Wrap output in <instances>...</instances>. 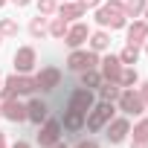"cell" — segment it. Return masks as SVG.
I'll return each mask as SVG.
<instances>
[{
    "label": "cell",
    "mask_w": 148,
    "mask_h": 148,
    "mask_svg": "<svg viewBox=\"0 0 148 148\" xmlns=\"http://www.w3.org/2000/svg\"><path fill=\"white\" fill-rule=\"evenodd\" d=\"M96 21L102 23V26H110V29H122L125 26V9H122V3H108V6H102L99 9V15H96Z\"/></svg>",
    "instance_id": "1"
},
{
    "label": "cell",
    "mask_w": 148,
    "mask_h": 148,
    "mask_svg": "<svg viewBox=\"0 0 148 148\" xmlns=\"http://www.w3.org/2000/svg\"><path fill=\"white\" fill-rule=\"evenodd\" d=\"M32 90H35V79L9 76V79H6V93H3V99H12L15 93H32Z\"/></svg>",
    "instance_id": "2"
},
{
    "label": "cell",
    "mask_w": 148,
    "mask_h": 148,
    "mask_svg": "<svg viewBox=\"0 0 148 148\" xmlns=\"http://www.w3.org/2000/svg\"><path fill=\"white\" fill-rule=\"evenodd\" d=\"M110 116H113V105H110V102H102L96 110H90V116H87V128H90V131H99L105 122H110Z\"/></svg>",
    "instance_id": "3"
},
{
    "label": "cell",
    "mask_w": 148,
    "mask_h": 148,
    "mask_svg": "<svg viewBox=\"0 0 148 148\" xmlns=\"http://www.w3.org/2000/svg\"><path fill=\"white\" fill-rule=\"evenodd\" d=\"M67 108H73V110H79V113H90V108H93V93L90 90H84V87H79V90H73V96H70V105Z\"/></svg>",
    "instance_id": "4"
},
{
    "label": "cell",
    "mask_w": 148,
    "mask_h": 148,
    "mask_svg": "<svg viewBox=\"0 0 148 148\" xmlns=\"http://www.w3.org/2000/svg\"><path fill=\"white\" fill-rule=\"evenodd\" d=\"M119 105H122V110H125V113H131V116L142 113V108H145L142 96H139V93H134V90H125V93L119 96Z\"/></svg>",
    "instance_id": "5"
},
{
    "label": "cell",
    "mask_w": 148,
    "mask_h": 148,
    "mask_svg": "<svg viewBox=\"0 0 148 148\" xmlns=\"http://www.w3.org/2000/svg\"><path fill=\"white\" fill-rule=\"evenodd\" d=\"M67 67L76 70V73H82V70H93V67H96V55H93V52H73V55L67 58Z\"/></svg>",
    "instance_id": "6"
},
{
    "label": "cell",
    "mask_w": 148,
    "mask_h": 148,
    "mask_svg": "<svg viewBox=\"0 0 148 148\" xmlns=\"http://www.w3.org/2000/svg\"><path fill=\"white\" fill-rule=\"evenodd\" d=\"M58 136H61V122H58V119H49V122L41 128V134H38V142L49 148V145H55V142H58Z\"/></svg>",
    "instance_id": "7"
},
{
    "label": "cell",
    "mask_w": 148,
    "mask_h": 148,
    "mask_svg": "<svg viewBox=\"0 0 148 148\" xmlns=\"http://www.w3.org/2000/svg\"><path fill=\"white\" fill-rule=\"evenodd\" d=\"M32 64H35V49H32V47H21V49L15 52V70L23 76V73L32 70Z\"/></svg>",
    "instance_id": "8"
},
{
    "label": "cell",
    "mask_w": 148,
    "mask_h": 148,
    "mask_svg": "<svg viewBox=\"0 0 148 148\" xmlns=\"http://www.w3.org/2000/svg\"><path fill=\"white\" fill-rule=\"evenodd\" d=\"M58 82H61V73H58L55 67H47V70H41V76L35 79V87H41V90H55Z\"/></svg>",
    "instance_id": "9"
},
{
    "label": "cell",
    "mask_w": 148,
    "mask_h": 148,
    "mask_svg": "<svg viewBox=\"0 0 148 148\" xmlns=\"http://www.w3.org/2000/svg\"><path fill=\"white\" fill-rule=\"evenodd\" d=\"M0 113H3L6 119H12V122H23V119H26V108H23V105H18L15 99H6V102H3V108H0Z\"/></svg>",
    "instance_id": "10"
},
{
    "label": "cell",
    "mask_w": 148,
    "mask_h": 148,
    "mask_svg": "<svg viewBox=\"0 0 148 148\" xmlns=\"http://www.w3.org/2000/svg\"><path fill=\"white\" fill-rule=\"evenodd\" d=\"M87 35H90V29H87V23H76L73 29H67V47H79V44H84L87 41Z\"/></svg>",
    "instance_id": "11"
},
{
    "label": "cell",
    "mask_w": 148,
    "mask_h": 148,
    "mask_svg": "<svg viewBox=\"0 0 148 148\" xmlns=\"http://www.w3.org/2000/svg\"><path fill=\"white\" fill-rule=\"evenodd\" d=\"M61 125H64L67 131H82V125H84V113L67 108V110H64V116H61Z\"/></svg>",
    "instance_id": "12"
},
{
    "label": "cell",
    "mask_w": 148,
    "mask_h": 148,
    "mask_svg": "<svg viewBox=\"0 0 148 148\" xmlns=\"http://www.w3.org/2000/svg\"><path fill=\"white\" fill-rule=\"evenodd\" d=\"M102 70H105V79L108 82H119V73H122V61L116 55H108L102 61Z\"/></svg>",
    "instance_id": "13"
},
{
    "label": "cell",
    "mask_w": 148,
    "mask_h": 148,
    "mask_svg": "<svg viewBox=\"0 0 148 148\" xmlns=\"http://www.w3.org/2000/svg\"><path fill=\"white\" fill-rule=\"evenodd\" d=\"M47 113H49V108H47V102H41V99L29 102V108H26V119H32V122H38V125L47 119Z\"/></svg>",
    "instance_id": "14"
},
{
    "label": "cell",
    "mask_w": 148,
    "mask_h": 148,
    "mask_svg": "<svg viewBox=\"0 0 148 148\" xmlns=\"http://www.w3.org/2000/svg\"><path fill=\"white\" fill-rule=\"evenodd\" d=\"M148 38V23L145 21H136L131 29H128V44H139V41H145Z\"/></svg>",
    "instance_id": "15"
},
{
    "label": "cell",
    "mask_w": 148,
    "mask_h": 148,
    "mask_svg": "<svg viewBox=\"0 0 148 148\" xmlns=\"http://www.w3.org/2000/svg\"><path fill=\"white\" fill-rule=\"evenodd\" d=\"M125 134H128V122H125V119L110 122V128H108V139H110V142H122Z\"/></svg>",
    "instance_id": "16"
},
{
    "label": "cell",
    "mask_w": 148,
    "mask_h": 148,
    "mask_svg": "<svg viewBox=\"0 0 148 148\" xmlns=\"http://www.w3.org/2000/svg\"><path fill=\"white\" fill-rule=\"evenodd\" d=\"M82 15H84V6H82V3H79V6H73V3H64V6H61V18H64V21L82 18Z\"/></svg>",
    "instance_id": "17"
},
{
    "label": "cell",
    "mask_w": 148,
    "mask_h": 148,
    "mask_svg": "<svg viewBox=\"0 0 148 148\" xmlns=\"http://www.w3.org/2000/svg\"><path fill=\"white\" fill-rule=\"evenodd\" d=\"M136 58H139L136 44H128V47L122 49V55H119V61H122V64H136Z\"/></svg>",
    "instance_id": "18"
},
{
    "label": "cell",
    "mask_w": 148,
    "mask_h": 148,
    "mask_svg": "<svg viewBox=\"0 0 148 148\" xmlns=\"http://www.w3.org/2000/svg\"><path fill=\"white\" fill-rule=\"evenodd\" d=\"M90 44H93V49H108V47H110V38H108L105 32H96V35L90 38Z\"/></svg>",
    "instance_id": "19"
},
{
    "label": "cell",
    "mask_w": 148,
    "mask_h": 148,
    "mask_svg": "<svg viewBox=\"0 0 148 148\" xmlns=\"http://www.w3.org/2000/svg\"><path fill=\"white\" fill-rule=\"evenodd\" d=\"M0 35H18V23L12 18H3L0 21Z\"/></svg>",
    "instance_id": "20"
},
{
    "label": "cell",
    "mask_w": 148,
    "mask_h": 148,
    "mask_svg": "<svg viewBox=\"0 0 148 148\" xmlns=\"http://www.w3.org/2000/svg\"><path fill=\"white\" fill-rule=\"evenodd\" d=\"M49 32H52L55 38H64V35H67V21H64V18H58V21H52V26H49Z\"/></svg>",
    "instance_id": "21"
},
{
    "label": "cell",
    "mask_w": 148,
    "mask_h": 148,
    "mask_svg": "<svg viewBox=\"0 0 148 148\" xmlns=\"http://www.w3.org/2000/svg\"><path fill=\"white\" fill-rule=\"evenodd\" d=\"M82 82H84L87 87H99V73H93V70H82Z\"/></svg>",
    "instance_id": "22"
},
{
    "label": "cell",
    "mask_w": 148,
    "mask_h": 148,
    "mask_svg": "<svg viewBox=\"0 0 148 148\" xmlns=\"http://www.w3.org/2000/svg\"><path fill=\"white\" fill-rule=\"evenodd\" d=\"M142 6H145V0H128L122 9H125V15H139V12H142Z\"/></svg>",
    "instance_id": "23"
},
{
    "label": "cell",
    "mask_w": 148,
    "mask_h": 148,
    "mask_svg": "<svg viewBox=\"0 0 148 148\" xmlns=\"http://www.w3.org/2000/svg\"><path fill=\"white\" fill-rule=\"evenodd\" d=\"M116 96H119V87H116V84H113V82H110V84H105V87H102V99H105V102H113V99H116Z\"/></svg>",
    "instance_id": "24"
},
{
    "label": "cell",
    "mask_w": 148,
    "mask_h": 148,
    "mask_svg": "<svg viewBox=\"0 0 148 148\" xmlns=\"http://www.w3.org/2000/svg\"><path fill=\"white\" fill-rule=\"evenodd\" d=\"M134 142H148V122H139L134 131Z\"/></svg>",
    "instance_id": "25"
},
{
    "label": "cell",
    "mask_w": 148,
    "mask_h": 148,
    "mask_svg": "<svg viewBox=\"0 0 148 148\" xmlns=\"http://www.w3.org/2000/svg\"><path fill=\"white\" fill-rule=\"evenodd\" d=\"M119 82H122L125 87L136 84V70H122V73H119Z\"/></svg>",
    "instance_id": "26"
},
{
    "label": "cell",
    "mask_w": 148,
    "mask_h": 148,
    "mask_svg": "<svg viewBox=\"0 0 148 148\" xmlns=\"http://www.w3.org/2000/svg\"><path fill=\"white\" fill-rule=\"evenodd\" d=\"M29 32H32L35 38H38V35H44V32H47V23H44V18H35V21L29 23Z\"/></svg>",
    "instance_id": "27"
},
{
    "label": "cell",
    "mask_w": 148,
    "mask_h": 148,
    "mask_svg": "<svg viewBox=\"0 0 148 148\" xmlns=\"http://www.w3.org/2000/svg\"><path fill=\"white\" fill-rule=\"evenodd\" d=\"M38 9H41V15L55 12V0H38Z\"/></svg>",
    "instance_id": "28"
},
{
    "label": "cell",
    "mask_w": 148,
    "mask_h": 148,
    "mask_svg": "<svg viewBox=\"0 0 148 148\" xmlns=\"http://www.w3.org/2000/svg\"><path fill=\"white\" fill-rule=\"evenodd\" d=\"M76 148H99V145H96V142H93V139H87V142H79V145H76Z\"/></svg>",
    "instance_id": "29"
},
{
    "label": "cell",
    "mask_w": 148,
    "mask_h": 148,
    "mask_svg": "<svg viewBox=\"0 0 148 148\" xmlns=\"http://www.w3.org/2000/svg\"><path fill=\"white\" fill-rule=\"evenodd\" d=\"M82 6H84V9H90V6H99V0H82Z\"/></svg>",
    "instance_id": "30"
},
{
    "label": "cell",
    "mask_w": 148,
    "mask_h": 148,
    "mask_svg": "<svg viewBox=\"0 0 148 148\" xmlns=\"http://www.w3.org/2000/svg\"><path fill=\"white\" fill-rule=\"evenodd\" d=\"M142 102L148 105V84H142Z\"/></svg>",
    "instance_id": "31"
},
{
    "label": "cell",
    "mask_w": 148,
    "mask_h": 148,
    "mask_svg": "<svg viewBox=\"0 0 148 148\" xmlns=\"http://www.w3.org/2000/svg\"><path fill=\"white\" fill-rule=\"evenodd\" d=\"M12 3H18V6H26V3H29V0H12Z\"/></svg>",
    "instance_id": "32"
},
{
    "label": "cell",
    "mask_w": 148,
    "mask_h": 148,
    "mask_svg": "<svg viewBox=\"0 0 148 148\" xmlns=\"http://www.w3.org/2000/svg\"><path fill=\"white\" fill-rule=\"evenodd\" d=\"M0 148H6V136L3 134H0Z\"/></svg>",
    "instance_id": "33"
},
{
    "label": "cell",
    "mask_w": 148,
    "mask_h": 148,
    "mask_svg": "<svg viewBox=\"0 0 148 148\" xmlns=\"http://www.w3.org/2000/svg\"><path fill=\"white\" fill-rule=\"evenodd\" d=\"M15 148H29V145L26 142H15Z\"/></svg>",
    "instance_id": "34"
},
{
    "label": "cell",
    "mask_w": 148,
    "mask_h": 148,
    "mask_svg": "<svg viewBox=\"0 0 148 148\" xmlns=\"http://www.w3.org/2000/svg\"><path fill=\"white\" fill-rule=\"evenodd\" d=\"M134 148H145V142H134Z\"/></svg>",
    "instance_id": "35"
},
{
    "label": "cell",
    "mask_w": 148,
    "mask_h": 148,
    "mask_svg": "<svg viewBox=\"0 0 148 148\" xmlns=\"http://www.w3.org/2000/svg\"><path fill=\"white\" fill-rule=\"evenodd\" d=\"M55 148H67V145H55Z\"/></svg>",
    "instance_id": "36"
},
{
    "label": "cell",
    "mask_w": 148,
    "mask_h": 148,
    "mask_svg": "<svg viewBox=\"0 0 148 148\" xmlns=\"http://www.w3.org/2000/svg\"><path fill=\"white\" fill-rule=\"evenodd\" d=\"M3 3H6V0H0V6H3Z\"/></svg>",
    "instance_id": "37"
},
{
    "label": "cell",
    "mask_w": 148,
    "mask_h": 148,
    "mask_svg": "<svg viewBox=\"0 0 148 148\" xmlns=\"http://www.w3.org/2000/svg\"><path fill=\"white\" fill-rule=\"evenodd\" d=\"M145 18H148V12H145Z\"/></svg>",
    "instance_id": "38"
}]
</instances>
